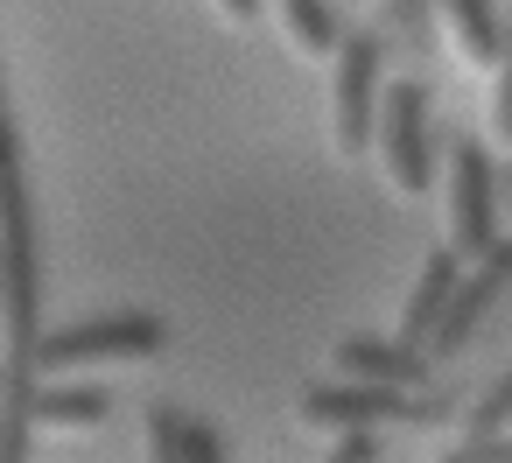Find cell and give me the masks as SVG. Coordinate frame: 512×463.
Returning a JSON list of instances; mask_svg holds the SVG:
<instances>
[{
    "label": "cell",
    "mask_w": 512,
    "mask_h": 463,
    "mask_svg": "<svg viewBox=\"0 0 512 463\" xmlns=\"http://www.w3.org/2000/svg\"><path fill=\"white\" fill-rule=\"evenodd\" d=\"M43 267H36V211H29V169H22V134L0 85V358L36 372L43 344Z\"/></svg>",
    "instance_id": "6da1fadb"
},
{
    "label": "cell",
    "mask_w": 512,
    "mask_h": 463,
    "mask_svg": "<svg viewBox=\"0 0 512 463\" xmlns=\"http://www.w3.org/2000/svg\"><path fill=\"white\" fill-rule=\"evenodd\" d=\"M169 344V323L148 309H113V316H85L71 330H50L36 344V372L43 379H71L85 365H141Z\"/></svg>",
    "instance_id": "7a4b0ae2"
},
{
    "label": "cell",
    "mask_w": 512,
    "mask_h": 463,
    "mask_svg": "<svg viewBox=\"0 0 512 463\" xmlns=\"http://www.w3.org/2000/svg\"><path fill=\"white\" fill-rule=\"evenodd\" d=\"M372 162L400 197H421L435 183V127H428V85L421 78H393L379 99V127H372Z\"/></svg>",
    "instance_id": "3957f363"
},
{
    "label": "cell",
    "mask_w": 512,
    "mask_h": 463,
    "mask_svg": "<svg viewBox=\"0 0 512 463\" xmlns=\"http://www.w3.org/2000/svg\"><path fill=\"white\" fill-rule=\"evenodd\" d=\"M505 225V204H498V169L484 155V141H449V190H442V232H449V253L456 260H484Z\"/></svg>",
    "instance_id": "277c9868"
},
{
    "label": "cell",
    "mask_w": 512,
    "mask_h": 463,
    "mask_svg": "<svg viewBox=\"0 0 512 463\" xmlns=\"http://www.w3.org/2000/svg\"><path fill=\"white\" fill-rule=\"evenodd\" d=\"M379 99H386V43H379V29H358V36L337 43V71H330V141H337V155H372Z\"/></svg>",
    "instance_id": "5b68a950"
},
{
    "label": "cell",
    "mask_w": 512,
    "mask_h": 463,
    "mask_svg": "<svg viewBox=\"0 0 512 463\" xmlns=\"http://www.w3.org/2000/svg\"><path fill=\"white\" fill-rule=\"evenodd\" d=\"M442 407L428 400H407L393 386H358V379H323V386H302L295 400V421L316 428V435H379L386 421H435Z\"/></svg>",
    "instance_id": "8992f818"
},
{
    "label": "cell",
    "mask_w": 512,
    "mask_h": 463,
    "mask_svg": "<svg viewBox=\"0 0 512 463\" xmlns=\"http://www.w3.org/2000/svg\"><path fill=\"white\" fill-rule=\"evenodd\" d=\"M505 288H512V239L463 267V281H456V295H449V309H442V323H435L428 351H463V344H470V330L491 316V302H498Z\"/></svg>",
    "instance_id": "52a82bcc"
},
{
    "label": "cell",
    "mask_w": 512,
    "mask_h": 463,
    "mask_svg": "<svg viewBox=\"0 0 512 463\" xmlns=\"http://www.w3.org/2000/svg\"><path fill=\"white\" fill-rule=\"evenodd\" d=\"M337 379H358V386H393V393H414L428 386V351L400 344V337H344L330 351Z\"/></svg>",
    "instance_id": "ba28073f"
},
{
    "label": "cell",
    "mask_w": 512,
    "mask_h": 463,
    "mask_svg": "<svg viewBox=\"0 0 512 463\" xmlns=\"http://www.w3.org/2000/svg\"><path fill=\"white\" fill-rule=\"evenodd\" d=\"M463 267H470V260H456L449 246H435V253L421 260V274H414V288H407V302H400V344L428 351V337H435V323H442V309H449Z\"/></svg>",
    "instance_id": "9c48e42d"
},
{
    "label": "cell",
    "mask_w": 512,
    "mask_h": 463,
    "mask_svg": "<svg viewBox=\"0 0 512 463\" xmlns=\"http://www.w3.org/2000/svg\"><path fill=\"white\" fill-rule=\"evenodd\" d=\"M106 414H113V393L92 386V379H43L36 400H29L36 428H99Z\"/></svg>",
    "instance_id": "30bf717a"
},
{
    "label": "cell",
    "mask_w": 512,
    "mask_h": 463,
    "mask_svg": "<svg viewBox=\"0 0 512 463\" xmlns=\"http://www.w3.org/2000/svg\"><path fill=\"white\" fill-rule=\"evenodd\" d=\"M260 8L281 22V43L295 50V57H309V64H323V57H337V15H330V0H260Z\"/></svg>",
    "instance_id": "8fae6325"
},
{
    "label": "cell",
    "mask_w": 512,
    "mask_h": 463,
    "mask_svg": "<svg viewBox=\"0 0 512 463\" xmlns=\"http://www.w3.org/2000/svg\"><path fill=\"white\" fill-rule=\"evenodd\" d=\"M435 22L449 29V43L470 57V64H491L498 57V8H491V0H435Z\"/></svg>",
    "instance_id": "7c38bea8"
},
{
    "label": "cell",
    "mask_w": 512,
    "mask_h": 463,
    "mask_svg": "<svg viewBox=\"0 0 512 463\" xmlns=\"http://www.w3.org/2000/svg\"><path fill=\"white\" fill-rule=\"evenodd\" d=\"M512 428V372H498L484 393H477V407L463 414V442H477V435H505Z\"/></svg>",
    "instance_id": "4fadbf2b"
},
{
    "label": "cell",
    "mask_w": 512,
    "mask_h": 463,
    "mask_svg": "<svg viewBox=\"0 0 512 463\" xmlns=\"http://www.w3.org/2000/svg\"><path fill=\"white\" fill-rule=\"evenodd\" d=\"M148 463H190V414L148 407Z\"/></svg>",
    "instance_id": "5bb4252c"
},
{
    "label": "cell",
    "mask_w": 512,
    "mask_h": 463,
    "mask_svg": "<svg viewBox=\"0 0 512 463\" xmlns=\"http://www.w3.org/2000/svg\"><path fill=\"white\" fill-rule=\"evenodd\" d=\"M442 463H512V435H477V442L449 449Z\"/></svg>",
    "instance_id": "9a60e30c"
},
{
    "label": "cell",
    "mask_w": 512,
    "mask_h": 463,
    "mask_svg": "<svg viewBox=\"0 0 512 463\" xmlns=\"http://www.w3.org/2000/svg\"><path fill=\"white\" fill-rule=\"evenodd\" d=\"M330 463H379V435H337Z\"/></svg>",
    "instance_id": "2e32d148"
},
{
    "label": "cell",
    "mask_w": 512,
    "mask_h": 463,
    "mask_svg": "<svg viewBox=\"0 0 512 463\" xmlns=\"http://www.w3.org/2000/svg\"><path fill=\"white\" fill-rule=\"evenodd\" d=\"M190 463H225V435L204 428V421H190Z\"/></svg>",
    "instance_id": "e0dca14e"
},
{
    "label": "cell",
    "mask_w": 512,
    "mask_h": 463,
    "mask_svg": "<svg viewBox=\"0 0 512 463\" xmlns=\"http://www.w3.org/2000/svg\"><path fill=\"white\" fill-rule=\"evenodd\" d=\"M484 120H491V134H498V141H512V71H505V85L491 92V113H484Z\"/></svg>",
    "instance_id": "ac0fdd59"
},
{
    "label": "cell",
    "mask_w": 512,
    "mask_h": 463,
    "mask_svg": "<svg viewBox=\"0 0 512 463\" xmlns=\"http://www.w3.org/2000/svg\"><path fill=\"white\" fill-rule=\"evenodd\" d=\"M211 8H218L225 22H253V15H260V0H211Z\"/></svg>",
    "instance_id": "d6986e66"
},
{
    "label": "cell",
    "mask_w": 512,
    "mask_h": 463,
    "mask_svg": "<svg viewBox=\"0 0 512 463\" xmlns=\"http://www.w3.org/2000/svg\"><path fill=\"white\" fill-rule=\"evenodd\" d=\"M505 36H498V57H505V71H512V8H505V22H498Z\"/></svg>",
    "instance_id": "ffe728a7"
},
{
    "label": "cell",
    "mask_w": 512,
    "mask_h": 463,
    "mask_svg": "<svg viewBox=\"0 0 512 463\" xmlns=\"http://www.w3.org/2000/svg\"><path fill=\"white\" fill-rule=\"evenodd\" d=\"M498 204H505V211H512V169H505V176H498Z\"/></svg>",
    "instance_id": "44dd1931"
},
{
    "label": "cell",
    "mask_w": 512,
    "mask_h": 463,
    "mask_svg": "<svg viewBox=\"0 0 512 463\" xmlns=\"http://www.w3.org/2000/svg\"><path fill=\"white\" fill-rule=\"evenodd\" d=\"M0 414H8V365H0Z\"/></svg>",
    "instance_id": "7402d4cb"
}]
</instances>
